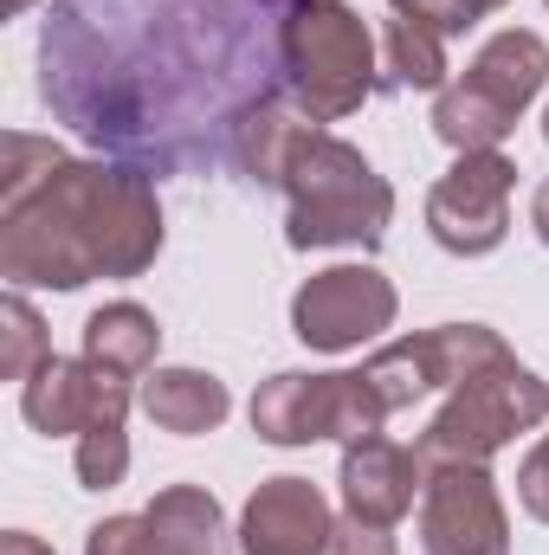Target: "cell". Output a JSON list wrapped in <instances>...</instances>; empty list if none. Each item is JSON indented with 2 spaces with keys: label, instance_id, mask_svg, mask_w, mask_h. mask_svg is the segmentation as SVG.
Masks as SVG:
<instances>
[{
  "label": "cell",
  "instance_id": "cell-12",
  "mask_svg": "<svg viewBox=\"0 0 549 555\" xmlns=\"http://www.w3.org/2000/svg\"><path fill=\"white\" fill-rule=\"evenodd\" d=\"M137 388L111 369H98L91 356H46L26 382H20V414L33 433H91V426H124Z\"/></svg>",
  "mask_w": 549,
  "mask_h": 555
},
{
  "label": "cell",
  "instance_id": "cell-19",
  "mask_svg": "<svg viewBox=\"0 0 549 555\" xmlns=\"http://www.w3.org/2000/svg\"><path fill=\"white\" fill-rule=\"evenodd\" d=\"M46 356H52V349H46V323H39V310L13 291V297L0 304V375H7V382H26Z\"/></svg>",
  "mask_w": 549,
  "mask_h": 555
},
{
  "label": "cell",
  "instance_id": "cell-4",
  "mask_svg": "<svg viewBox=\"0 0 549 555\" xmlns=\"http://www.w3.org/2000/svg\"><path fill=\"white\" fill-rule=\"evenodd\" d=\"M278 78L284 98L323 130L356 117L382 78H375V39L356 7L343 0H291L278 13Z\"/></svg>",
  "mask_w": 549,
  "mask_h": 555
},
{
  "label": "cell",
  "instance_id": "cell-6",
  "mask_svg": "<svg viewBox=\"0 0 549 555\" xmlns=\"http://www.w3.org/2000/svg\"><path fill=\"white\" fill-rule=\"evenodd\" d=\"M537 420H549V382L531 375L524 362L491 369L465 388H452V401L426 420L420 433V465H485L491 452H505L518 433H531Z\"/></svg>",
  "mask_w": 549,
  "mask_h": 555
},
{
  "label": "cell",
  "instance_id": "cell-10",
  "mask_svg": "<svg viewBox=\"0 0 549 555\" xmlns=\"http://www.w3.org/2000/svg\"><path fill=\"white\" fill-rule=\"evenodd\" d=\"M395 310H401V297L375 266H330L291 297V330H297V343L343 356V349H362L369 336H382L395 323Z\"/></svg>",
  "mask_w": 549,
  "mask_h": 555
},
{
  "label": "cell",
  "instance_id": "cell-13",
  "mask_svg": "<svg viewBox=\"0 0 549 555\" xmlns=\"http://www.w3.org/2000/svg\"><path fill=\"white\" fill-rule=\"evenodd\" d=\"M330 504L310 478H266L240 511V555H323L330 550Z\"/></svg>",
  "mask_w": 549,
  "mask_h": 555
},
{
  "label": "cell",
  "instance_id": "cell-7",
  "mask_svg": "<svg viewBox=\"0 0 549 555\" xmlns=\"http://www.w3.org/2000/svg\"><path fill=\"white\" fill-rule=\"evenodd\" d=\"M511 362L518 356L505 349L498 330H485V323H439V330H420V336H401V343H382L362 362V375H369L375 401L388 414H401L426 388H465V382H478L491 369H511Z\"/></svg>",
  "mask_w": 549,
  "mask_h": 555
},
{
  "label": "cell",
  "instance_id": "cell-17",
  "mask_svg": "<svg viewBox=\"0 0 549 555\" xmlns=\"http://www.w3.org/2000/svg\"><path fill=\"white\" fill-rule=\"evenodd\" d=\"M155 349H162V323L142 304H130V297H117V304L85 317V356L98 369L124 375V382H137V375L155 369Z\"/></svg>",
  "mask_w": 549,
  "mask_h": 555
},
{
  "label": "cell",
  "instance_id": "cell-16",
  "mask_svg": "<svg viewBox=\"0 0 549 555\" xmlns=\"http://www.w3.org/2000/svg\"><path fill=\"white\" fill-rule=\"evenodd\" d=\"M142 517H149L155 555H233L227 517H220L214 491H201V485H168V491H155V504H149Z\"/></svg>",
  "mask_w": 549,
  "mask_h": 555
},
{
  "label": "cell",
  "instance_id": "cell-21",
  "mask_svg": "<svg viewBox=\"0 0 549 555\" xmlns=\"http://www.w3.org/2000/svg\"><path fill=\"white\" fill-rule=\"evenodd\" d=\"M388 7H395L401 20H420V26L459 39L465 26H478L485 13H498V7H511V0H388Z\"/></svg>",
  "mask_w": 549,
  "mask_h": 555
},
{
  "label": "cell",
  "instance_id": "cell-11",
  "mask_svg": "<svg viewBox=\"0 0 549 555\" xmlns=\"http://www.w3.org/2000/svg\"><path fill=\"white\" fill-rule=\"evenodd\" d=\"M426 555H511V517L485 465H433L420 491Z\"/></svg>",
  "mask_w": 549,
  "mask_h": 555
},
{
  "label": "cell",
  "instance_id": "cell-23",
  "mask_svg": "<svg viewBox=\"0 0 549 555\" xmlns=\"http://www.w3.org/2000/svg\"><path fill=\"white\" fill-rule=\"evenodd\" d=\"M85 555H155L149 517H104V524L85 537Z\"/></svg>",
  "mask_w": 549,
  "mask_h": 555
},
{
  "label": "cell",
  "instance_id": "cell-8",
  "mask_svg": "<svg viewBox=\"0 0 549 555\" xmlns=\"http://www.w3.org/2000/svg\"><path fill=\"white\" fill-rule=\"evenodd\" d=\"M388 408L375 401L369 375H272L253 395V433L266 446H310V439H362L382 433Z\"/></svg>",
  "mask_w": 549,
  "mask_h": 555
},
{
  "label": "cell",
  "instance_id": "cell-26",
  "mask_svg": "<svg viewBox=\"0 0 549 555\" xmlns=\"http://www.w3.org/2000/svg\"><path fill=\"white\" fill-rule=\"evenodd\" d=\"M0 555H52V550H46L39 537H26V530H7V537H0Z\"/></svg>",
  "mask_w": 549,
  "mask_h": 555
},
{
  "label": "cell",
  "instance_id": "cell-29",
  "mask_svg": "<svg viewBox=\"0 0 549 555\" xmlns=\"http://www.w3.org/2000/svg\"><path fill=\"white\" fill-rule=\"evenodd\" d=\"M259 7H291V0H259Z\"/></svg>",
  "mask_w": 549,
  "mask_h": 555
},
{
  "label": "cell",
  "instance_id": "cell-15",
  "mask_svg": "<svg viewBox=\"0 0 549 555\" xmlns=\"http://www.w3.org/2000/svg\"><path fill=\"white\" fill-rule=\"evenodd\" d=\"M137 401L162 433H181V439L214 433V426L227 420V408H233L227 382L207 375V369H155V375L137 388Z\"/></svg>",
  "mask_w": 549,
  "mask_h": 555
},
{
  "label": "cell",
  "instance_id": "cell-3",
  "mask_svg": "<svg viewBox=\"0 0 549 555\" xmlns=\"http://www.w3.org/2000/svg\"><path fill=\"white\" fill-rule=\"evenodd\" d=\"M278 188H284V240L297 253H330V246L375 253L388 240L395 188L369 168V155L356 142L330 137L317 124L297 137Z\"/></svg>",
  "mask_w": 549,
  "mask_h": 555
},
{
  "label": "cell",
  "instance_id": "cell-1",
  "mask_svg": "<svg viewBox=\"0 0 549 555\" xmlns=\"http://www.w3.org/2000/svg\"><path fill=\"white\" fill-rule=\"evenodd\" d=\"M39 98L98 155L142 175H214L284 98L259 0H52Z\"/></svg>",
  "mask_w": 549,
  "mask_h": 555
},
{
  "label": "cell",
  "instance_id": "cell-18",
  "mask_svg": "<svg viewBox=\"0 0 549 555\" xmlns=\"http://www.w3.org/2000/svg\"><path fill=\"white\" fill-rule=\"evenodd\" d=\"M382 91H446V33L420 26V20H388L382 33Z\"/></svg>",
  "mask_w": 549,
  "mask_h": 555
},
{
  "label": "cell",
  "instance_id": "cell-25",
  "mask_svg": "<svg viewBox=\"0 0 549 555\" xmlns=\"http://www.w3.org/2000/svg\"><path fill=\"white\" fill-rule=\"evenodd\" d=\"M518 504H524L537 524H549V433L531 446V459L518 465Z\"/></svg>",
  "mask_w": 549,
  "mask_h": 555
},
{
  "label": "cell",
  "instance_id": "cell-20",
  "mask_svg": "<svg viewBox=\"0 0 549 555\" xmlns=\"http://www.w3.org/2000/svg\"><path fill=\"white\" fill-rule=\"evenodd\" d=\"M72 465H78V485H85V491L124 485V472H130V433H124V426H91V433H78Z\"/></svg>",
  "mask_w": 549,
  "mask_h": 555
},
{
  "label": "cell",
  "instance_id": "cell-24",
  "mask_svg": "<svg viewBox=\"0 0 549 555\" xmlns=\"http://www.w3.org/2000/svg\"><path fill=\"white\" fill-rule=\"evenodd\" d=\"M323 555H401V550H395L388 524H369V517H336L330 550H323Z\"/></svg>",
  "mask_w": 549,
  "mask_h": 555
},
{
  "label": "cell",
  "instance_id": "cell-30",
  "mask_svg": "<svg viewBox=\"0 0 549 555\" xmlns=\"http://www.w3.org/2000/svg\"><path fill=\"white\" fill-rule=\"evenodd\" d=\"M544 142H549V111H544Z\"/></svg>",
  "mask_w": 549,
  "mask_h": 555
},
{
  "label": "cell",
  "instance_id": "cell-27",
  "mask_svg": "<svg viewBox=\"0 0 549 555\" xmlns=\"http://www.w3.org/2000/svg\"><path fill=\"white\" fill-rule=\"evenodd\" d=\"M531 227H537V240L549 246V181L537 188V201H531Z\"/></svg>",
  "mask_w": 549,
  "mask_h": 555
},
{
  "label": "cell",
  "instance_id": "cell-28",
  "mask_svg": "<svg viewBox=\"0 0 549 555\" xmlns=\"http://www.w3.org/2000/svg\"><path fill=\"white\" fill-rule=\"evenodd\" d=\"M26 7H33V0H7V13H26Z\"/></svg>",
  "mask_w": 549,
  "mask_h": 555
},
{
  "label": "cell",
  "instance_id": "cell-14",
  "mask_svg": "<svg viewBox=\"0 0 549 555\" xmlns=\"http://www.w3.org/2000/svg\"><path fill=\"white\" fill-rule=\"evenodd\" d=\"M343 511L349 517H369V524H395L413 511V491H426V465L420 452L388 439V433H362L343 446Z\"/></svg>",
  "mask_w": 549,
  "mask_h": 555
},
{
  "label": "cell",
  "instance_id": "cell-5",
  "mask_svg": "<svg viewBox=\"0 0 549 555\" xmlns=\"http://www.w3.org/2000/svg\"><path fill=\"white\" fill-rule=\"evenodd\" d=\"M544 85H549L544 33H524V26L491 33V39L472 52L465 78L433 98V137L446 142V149H459V155L498 149V142L518 130V117L531 111V98H537Z\"/></svg>",
  "mask_w": 549,
  "mask_h": 555
},
{
  "label": "cell",
  "instance_id": "cell-9",
  "mask_svg": "<svg viewBox=\"0 0 549 555\" xmlns=\"http://www.w3.org/2000/svg\"><path fill=\"white\" fill-rule=\"evenodd\" d=\"M511 181H518V162L505 149H472L459 155L433 194H426V233L459 253V259H485L505 246L511 233Z\"/></svg>",
  "mask_w": 549,
  "mask_h": 555
},
{
  "label": "cell",
  "instance_id": "cell-2",
  "mask_svg": "<svg viewBox=\"0 0 549 555\" xmlns=\"http://www.w3.org/2000/svg\"><path fill=\"white\" fill-rule=\"evenodd\" d=\"M162 253L155 181L124 162L59 155L26 194L0 201V278L13 291H78L91 278H142Z\"/></svg>",
  "mask_w": 549,
  "mask_h": 555
},
{
  "label": "cell",
  "instance_id": "cell-22",
  "mask_svg": "<svg viewBox=\"0 0 549 555\" xmlns=\"http://www.w3.org/2000/svg\"><path fill=\"white\" fill-rule=\"evenodd\" d=\"M0 155H7V168H0V201L26 194V188H33V181H39V175H46V168L59 162V149H52V142L20 137V130H13V137L0 142Z\"/></svg>",
  "mask_w": 549,
  "mask_h": 555
}]
</instances>
